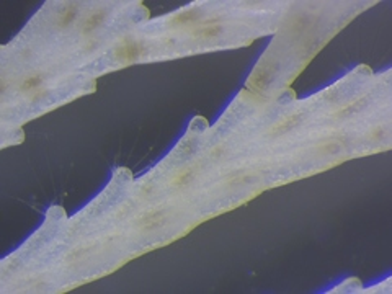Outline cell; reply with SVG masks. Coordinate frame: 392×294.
<instances>
[{
	"label": "cell",
	"instance_id": "cell-1",
	"mask_svg": "<svg viewBox=\"0 0 392 294\" xmlns=\"http://www.w3.org/2000/svg\"><path fill=\"white\" fill-rule=\"evenodd\" d=\"M144 51L146 49L139 41H134V39H131V38H124L120 46L116 48L115 56L118 61H121V62H132L139 56H142Z\"/></svg>",
	"mask_w": 392,
	"mask_h": 294
},
{
	"label": "cell",
	"instance_id": "cell-2",
	"mask_svg": "<svg viewBox=\"0 0 392 294\" xmlns=\"http://www.w3.org/2000/svg\"><path fill=\"white\" fill-rule=\"evenodd\" d=\"M164 222H165V213L160 209H155L142 216V218L137 220V227H139L141 232L147 234V232H150V230L160 227Z\"/></svg>",
	"mask_w": 392,
	"mask_h": 294
},
{
	"label": "cell",
	"instance_id": "cell-3",
	"mask_svg": "<svg viewBox=\"0 0 392 294\" xmlns=\"http://www.w3.org/2000/svg\"><path fill=\"white\" fill-rule=\"evenodd\" d=\"M191 36L198 39H216L222 33V24L219 23L218 18H214L213 22H206L203 26H196L191 29Z\"/></svg>",
	"mask_w": 392,
	"mask_h": 294
},
{
	"label": "cell",
	"instance_id": "cell-4",
	"mask_svg": "<svg viewBox=\"0 0 392 294\" xmlns=\"http://www.w3.org/2000/svg\"><path fill=\"white\" fill-rule=\"evenodd\" d=\"M105 20H106V10L105 8H97L95 12H92L87 17L85 22H83L82 36H92V34L101 26Z\"/></svg>",
	"mask_w": 392,
	"mask_h": 294
},
{
	"label": "cell",
	"instance_id": "cell-5",
	"mask_svg": "<svg viewBox=\"0 0 392 294\" xmlns=\"http://www.w3.org/2000/svg\"><path fill=\"white\" fill-rule=\"evenodd\" d=\"M199 20H201L199 10L188 8V10H183V12L176 13L175 17L170 20V24L172 26H186V24L196 23V22H199Z\"/></svg>",
	"mask_w": 392,
	"mask_h": 294
},
{
	"label": "cell",
	"instance_id": "cell-6",
	"mask_svg": "<svg viewBox=\"0 0 392 294\" xmlns=\"http://www.w3.org/2000/svg\"><path fill=\"white\" fill-rule=\"evenodd\" d=\"M77 15H78V7L75 3L66 5V7L62 8V12L59 13V17H57V28L64 29V28L71 26V24L75 22Z\"/></svg>",
	"mask_w": 392,
	"mask_h": 294
},
{
	"label": "cell",
	"instance_id": "cell-7",
	"mask_svg": "<svg viewBox=\"0 0 392 294\" xmlns=\"http://www.w3.org/2000/svg\"><path fill=\"white\" fill-rule=\"evenodd\" d=\"M43 83H44V77L41 75V74H34V75L26 77L22 83H20L18 90L23 92V93H29L33 90H36V88H41Z\"/></svg>",
	"mask_w": 392,
	"mask_h": 294
},
{
	"label": "cell",
	"instance_id": "cell-8",
	"mask_svg": "<svg viewBox=\"0 0 392 294\" xmlns=\"http://www.w3.org/2000/svg\"><path fill=\"white\" fill-rule=\"evenodd\" d=\"M343 149V144L340 141H337V139H332V141H328L325 142V144H320L318 146V149L317 152L318 154H322V155H335L338 154Z\"/></svg>",
	"mask_w": 392,
	"mask_h": 294
},
{
	"label": "cell",
	"instance_id": "cell-9",
	"mask_svg": "<svg viewBox=\"0 0 392 294\" xmlns=\"http://www.w3.org/2000/svg\"><path fill=\"white\" fill-rule=\"evenodd\" d=\"M193 178H195V169H186L183 172H180V173L172 180V185L173 186H186L193 181Z\"/></svg>",
	"mask_w": 392,
	"mask_h": 294
},
{
	"label": "cell",
	"instance_id": "cell-10",
	"mask_svg": "<svg viewBox=\"0 0 392 294\" xmlns=\"http://www.w3.org/2000/svg\"><path fill=\"white\" fill-rule=\"evenodd\" d=\"M299 120H301V115H293V116H289V118H286V120H283L281 122H279V124L274 127V132H284V131H289L291 129L293 126H296L297 122H299Z\"/></svg>",
	"mask_w": 392,
	"mask_h": 294
},
{
	"label": "cell",
	"instance_id": "cell-11",
	"mask_svg": "<svg viewBox=\"0 0 392 294\" xmlns=\"http://www.w3.org/2000/svg\"><path fill=\"white\" fill-rule=\"evenodd\" d=\"M250 180H252V176H250L248 173H235L234 178H230L227 181V185L229 186H239L242 183H248Z\"/></svg>",
	"mask_w": 392,
	"mask_h": 294
},
{
	"label": "cell",
	"instance_id": "cell-12",
	"mask_svg": "<svg viewBox=\"0 0 392 294\" xmlns=\"http://www.w3.org/2000/svg\"><path fill=\"white\" fill-rule=\"evenodd\" d=\"M46 93H48L46 88H43V87L41 88H36V90H33V92L28 93V100L29 101H38L39 98H43L44 95H46Z\"/></svg>",
	"mask_w": 392,
	"mask_h": 294
},
{
	"label": "cell",
	"instance_id": "cell-13",
	"mask_svg": "<svg viewBox=\"0 0 392 294\" xmlns=\"http://www.w3.org/2000/svg\"><path fill=\"white\" fill-rule=\"evenodd\" d=\"M224 154H225L224 146H216V147H213V150L209 152V155L213 157V159H219V157H222Z\"/></svg>",
	"mask_w": 392,
	"mask_h": 294
},
{
	"label": "cell",
	"instance_id": "cell-14",
	"mask_svg": "<svg viewBox=\"0 0 392 294\" xmlns=\"http://www.w3.org/2000/svg\"><path fill=\"white\" fill-rule=\"evenodd\" d=\"M384 136V131L381 129V127H377V129L372 131V136H371V139H381V137Z\"/></svg>",
	"mask_w": 392,
	"mask_h": 294
},
{
	"label": "cell",
	"instance_id": "cell-15",
	"mask_svg": "<svg viewBox=\"0 0 392 294\" xmlns=\"http://www.w3.org/2000/svg\"><path fill=\"white\" fill-rule=\"evenodd\" d=\"M150 191H152V186H146V188H144V190H142V193H141V195H144V196H147V195H149V193H150Z\"/></svg>",
	"mask_w": 392,
	"mask_h": 294
}]
</instances>
